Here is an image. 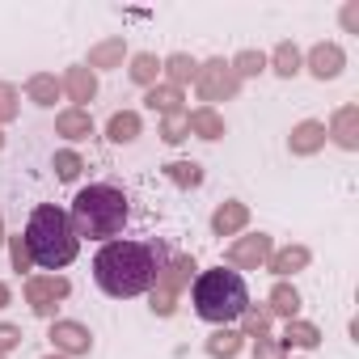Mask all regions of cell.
Returning a JSON list of instances; mask_svg holds the SVG:
<instances>
[{"mask_svg":"<svg viewBox=\"0 0 359 359\" xmlns=\"http://www.w3.org/2000/svg\"><path fill=\"white\" fill-rule=\"evenodd\" d=\"M13 114H18V89L0 81V123H9Z\"/></svg>","mask_w":359,"mask_h":359,"instance_id":"cell-33","label":"cell"},{"mask_svg":"<svg viewBox=\"0 0 359 359\" xmlns=\"http://www.w3.org/2000/svg\"><path fill=\"white\" fill-rule=\"evenodd\" d=\"M106 135H110L114 144H131V140L140 135V114H135V110H118V114L106 123Z\"/></svg>","mask_w":359,"mask_h":359,"instance_id":"cell-25","label":"cell"},{"mask_svg":"<svg viewBox=\"0 0 359 359\" xmlns=\"http://www.w3.org/2000/svg\"><path fill=\"white\" fill-rule=\"evenodd\" d=\"M245 224H250V212H245V203H224V208H216V216H212V229H216V237H237Z\"/></svg>","mask_w":359,"mask_h":359,"instance_id":"cell-13","label":"cell"},{"mask_svg":"<svg viewBox=\"0 0 359 359\" xmlns=\"http://www.w3.org/2000/svg\"><path fill=\"white\" fill-rule=\"evenodd\" d=\"M127 55V43L123 39H106L97 47H89V68H118Z\"/></svg>","mask_w":359,"mask_h":359,"instance_id":"cell-23","label":"cell"},{"mask_svg":"<svg viewBox=\"0 0 359 359\" xmlns=\"http://www.w3.org/2000/svg\"><path fill=\"white\" fill-rule=\"evenodd\" d=\"M165 262H169V254L156 241H106L93 258V279L106 296L131 300V296L152 292Z\"/></svg>","mask_w":359,"mask_h":359,"instance_id":"cell-1","label":"cell"},{"mask_svg":"<svg viewBox=\"0 0 359 359\" xmlns=\"http://www.w3.org/2000/svg\"><path fill=\"white\" fill-rule=\"evenodd\" d=\"M22 241H26L30 262H34V266H43V271H51V275H55V271H64V266L76 258V250H81V237H76V229H72L68 212H64V208H55V203H39V208L30 212Z\"/></svg>","mask_w":359,"mask_h":359,"instance_id":"cell-2","label":"cell"},{"mask_svg":"<svg viewBox=\"0 0 359 359\" xmlns=\"http://www.w3.org/2000/svg\"><path fill=\"white\" fill-rule=\"evenodd\" d=\"M60 85H64V93H68L72 102H93V93H97V76H93L89 68H68Z\"/></svg>","mask_w":359,"mask_h":359,"instance_id":"cell-14","label":"cell"},{"mask_svg":"<svg viewBox=\"0 0 359 359\" xmlns=\"http://www.w3.org/2000/svg\"><path fill=\"white\" fill-rule=\"evenodd\" d=\"M271 64H275V72H279V76H296V72H300V64H304V55H300V47H296V43H279V47H275V55H271Z\"/></svg>","mask_w":359,"mask_h":359,"instance_id":"cell-26","label":"cell"},{"mask_svg":"<svg viewBox=\"0 0 359 359\" xmlns=\"http://www.w3.org/2000/svg\"><path fill=\"white\" fill-rule=\"evenodd\" d=\"M0 148H5V135H0Z\"/></svg>","mask_w":359,"mask_h":359,"instance_id":"cell-41","label":"cell"},{"mask_svg":"<svg viewBox=\"0 0 359 359\" xmlns=\"http://www.w3.org/2000/svg\"><path fill=\"white\" fill-rule=\"evenodd\" d=\"M51 342H55V351L60 355H89V346H93V338H89V330L81 325V321H55L51 325Z\"/></svg>","mask_w":359,"mask_h":359,"instance_id":"cell-9","label":"cell"},{"mask_svg":"<svg viewBox=\"0 0 359 359\" xmlns=\"http://www.w3.org/2000/svg\"><path fill=\"white\" fill-rule=\"evenodd\" d=\"M275 250H271V237L266 233H254V237H241V241H233L229 250H224V262H229V271H258L266 258H271Z\"/></svg>","mask_w":359,"mask_h":359,"instance_id":"cell-8","label":"cell"},{"mask_svg":"<svg viewBox=\"0 0 359 359\" xmlns=\"http://www.w3.org/2000/svg\"><path fill=\"white\" fill-rule=\"evenodd\" d=\"M0 245H5V220H0Z\"/></svg>","mask_w":359,"mask_h":359,"instance_id":"cell-39","label":"cell"},{"mask_svg":"<svg viewBox=\"0 0 359 359\" xmlns=\"http://www.w3.org/2000/svg\"><path fill=\"white\" fill-rule=\"evenodd\" d=\"M195 89H199L203 102H224V97H233L241 89V81H237V72L224 60H208L199 68V76H195Z\"/></svg>","mask_w":359,"mask_h":359,"instance_id":"cell-6","label":"cell"},{"mask_svg":"<svg viewBox=\"0 0 359 359\" xmlns=\"http://www.w3.org/2000/svg\"><path fill=\"white\" fill-rule=\"evenodd\" d=\"M55 131L68 135V140H85V135H93V118H89V110L72 106V110H64V114L55 118Z\"/></svg>","mask_w":359,"mask_h":359,"instance_id":"cell-19","label":"cell"},{"mask_svg":"<svg viewBox=\"0 0 359 359\" xmlns=\"http://www.w3.org/2000/svg\"><path fill=\"white\" fill-rule=\"evenodd\" d=\"M165 173H169V182H177V187H199L203 182V169L195 161H173Z\"/></svg>","mask_w":359,"mask_h":359,"instance_id":"cell-28","label":"cell"},{"mask_svg":"<svg viewBox=\"0 0 359 359\" xmlns=\"http://www.w3.org/2000/svg\"><path fill=\"white\" fill-rule=\"evenodd\" d=\"M237 321H245V334H258V338H262V334H266V325H271V313H266V309H254V304H250V309H245V313H241Z\"/></svg>","mask_w":359,"mask_h":359,"instance_id":"cell-32","label":"cell"},{"mask_svg":"<svg viewBox=\"0 0 359 359\" xmlns=\"http://www.w3.org/2000/svg\"><path fill=\"white\" fill-rule=\"evenodd\" d=\"M161 72L169 76V85H173V89H182L187 81H195V76H199V64H195L191 55H182V51H177V55H169V60L161 64Z\"/></svg>","mask_w":359,"mask_h":359,"instance_id":"cell-22","label":"cell"},{"mask_svg":"<svg viewBox=\"0 0 359 359\" xmlns=\"http://www.w3.org/2000/svg\"><path fill=\"white\" fill-rule=\"evenodd\" d=\"M156 76H161V60H156L152 51H140V55L131 60V81L152 89V85H156Z\"/></svg>","mask_w":359,"mask_h":359,"instance_id":"cell-27","label":"cell"},{"mask_svg":"<svg viewBox=\"0 0 359 359\" xmlns=\"http://www.w3.org/2000/svg\"><path fill=\"white\" fill-rule=\"evenodd\" d=\"M127 216H131L127 195H123L118 187H110V182L85 187V191L72 199V212H68L76 237H89V241H114V237L123 233Z\"/></svg>","mask_w":359,"mask_h":359,"instance_id":"cell-3","label":"cell"},{"mask_svg":"<svg viewBox=\"0 0 359 359\" xmlns=\"http://www.w3.org/2000/svg\"><path fill=\"white\" fill-rule=\"evenodd\" d=\"M9 241V254H13V271H30L34 262H30V254H26V241L22 237H5Z\"/></svg>","mask_w":359,"mask_h":359,"instance_id":"cell-34","label":"cell"},{"mask_svg":"<svg viewBox=\"0 0 359 359\" xmlns=\"http://www.w3.org/2000/svg\"><path fill=\"white\" fill-rule=\"evenodd\" d=\"M342 26H346V30H355V26H359V0H351V5L342 9Z\"/></svg>","mask_w":359,"mask_h":359,"instance_id":"cell-37","label":"cell"},{"mask_svg":"<svg viewBox=\"0 0 359 359\" xmlns=\"http://www.w3.org/2000/svg\"><path fill=\"white\" fill-rule=\"evenodd\" d=\"M68 292H72V283H68L64 275H30V279H26V300H30V309H34L39 317H51Z\"/></svg>","mask_w":359,"mask_h":359,"instance_id":"cell-7","label":"cell"},{"mask_svg":"<svg viewBox=\"0 0 359 359\" xmlns=\"http://www.w3.org/2000/svg\"><path fill=\"white\" fill-rule=\"evenodd\" d=\"M187 135H191L187 110H177V114H165V123H161V140H165V144H182Z\"/></svg>","mask_w":359,"mask_h":359,"instance_id":"cell-29","label":"cell"},{"mask_svg":"<svg viewBox=\"0 0 359 359\" xmlns=\"http://www.w3.org/2000/svg\"><path fill=\"white\" fill-rule=\"evenodd\" d=\"M9 300H13V292H9V283H0V309H5Z\"/></svg>","mask_w":359,"mask_h":359,"instance_id":"cell-38","label":"cell"},{"mask_svg":"<svg viewBox=\"0 0 359 359\" xmlns=\"http://www.w3.org/2000/svg\"><path fill=\"white\" fill-rule=\"evenodd\" d=\"M321 144H325V123H313V118L300 123V127L292 131V140H287V148H292L296 156H313Z\"/></svg>","mask_w":359,"mask_h":359,"instance_id":"cell-12","label":"cell"},{"mask_svg":"<svg viewBox=\"0 0 359 359\" xmlns=\"http://www.w3.org/2000/svg\"><path fill=\"white\" fill-rule=\"evenodd\" d=\"M55 177H60V182H76V177H81V169H85V161L76 156V152H55Z\"/></svg>","mask_w":359,"mask_h":359,"instance_id":"cell-30","label":"cell"},{"mask_svg":"<svg viewBox=\"0 0 359 359\" xmlns=\"http://www.w3.org/2000/svg\"><path fill=\"white\" fill-rule=\"evenodd\" d=\"M191 304H195V313H199L203 321H212V325H229V321H237V317L250 309V287H245V279H241L237 271L216 266V271L195 275Z\"/></svg>","mask_w":359,"mask_h":359,"instance_id":"cell-4","label":"cell"},{"mask_svg":"<svg viewBox=\"0 0 359 359\" xmlns=\"http://www.w3.org/2000/svg\"><path fill=\"white\" fill-rule=\"evenodd\" d=\"M187 123L199 140H220L224 135V118L212 110V106H199V110H187Z\"/></svg>","mask_w":359,"mask_h":359,"instance_id":"cell-16","label":"cell"},{"mask_svg":"<svg viewBox=\"0 0 359 359\" xmlns=\"http://www.w3.org/2000/svg\"><path fill=\"white\" fill-rule=\"evenodd\" d=\"M26 93H30L34 106H55V97L64 93V85H60L51 72H34V76L26 81Z\"/></svg>","mask_w":359,"mask_h":359,"instance_id":"cell-18","label":"cell"},{"mask_svg":"<svg viewBox=\"0 0 359 359\" xmlns=\"http://www.w3.org/2000/svg\"><path fill=\"white\" fill-rule=\"evenodd\" d=\"M241 338H245L241 330H229V325H220V330L208 338V355H212V359H233V355L241 351Z\"/></svg>","mask_w":359,"mask_h":359,"instance_id":"cell-24","label":"cell"},{"mask_svg":"<svg viewBox=\"0 0 359 359\" xmlns=\"http://www.w3.org/2000/svg\"><path fill=\"white\" fill-rule=\"evenodd\" d=\"M317 342H321V330L313 321H287L283 338H279V346H304V351H313Z\"/></svg>","mask_w":359,"mask_h":359,"instance_id":"cell-20","label":"cell"},{"mask_svg":"<svg viewBox=\"0 0 359 359\" xmlns=\"http://www.w3.org/2000/svg\"><path fill=\"white\" fill-rule=\"evenodd\" d=\"M191 271H195L191 258H169V262L161 266V275H156V283H152V313H156V317H169V313H173L177 292L191 283Z\"/></svg>","mask_w":359,"mask_h":359,"instance_id":"cell-5","label":"cell"},{"mask_svg":"<svg viewBox=\"0 0 359 359\" xmlns=\"http://www.w3.org/2000/svg\"><path fill=\"white\" fill-rule=\"evenodd\" d=\"M254 359H283V346H279V342H271V338L262 334V338L254 342Z\"/></svg>","mask_w":359,"mask_h":359,"instance_id":"cell-35","label":"cell"},{"mask_svg":"<svg viewBox=\"0 0 359 359\" xmlns=\"http://www.w3.org/2000/svg\"><path fill=\"white\" fill-rule=\"evenodd\" d=\"M309 258H313V254H309L304 245H287V250H279V254H271V258H266V266H271V271H275L279 279H287V275H296V271H304V266H309Z\"/></svg>","mask_w":359,"mask_h":359,"instance_id":"cell-15","label":"cell"},{"mask_svg":"<svg viewBox=\"0 0 359 359\" xmlns=\"http://www.w3.org/2000/svg\"><path fill=\"white\" fill-rule=\"evenodd\" d=\"M47 359H68V355H47Z\"/></svg>","mask_w":359,"mask_h":359,"instance_id":"cell-40","label":"cell"},{"mask_svg":"<svg viewBox=\"0 0 359 359\" xmlns=\"http://www.w3.org/2000/svg\"><path fill=\"white\" fill-rule=\"evenodd\" d=\"M18 342H22V330L18 325H0V359H5Z\"/></svg>","mask_w":359,"mask_h":359,"instance_id":"cell-36","label":"cell"},{"mask_svg":"<svg viewBox=\"0 0 359 359\" xmlns=\"http://www.w3.org/2000/svg\"><path fill=\"white\" fill-rule=\"evenodd\" d=\"M144 102H148V110H156V114H177V110H182V89H173V85H152V89L144 93Z\"/></svg>","mask_w":359,"mask_h":359,"instance_id":"cell-21","label":"cell"},{"mask_svg":"<svg viewBox=\"0 0 359 359\" xmlns=\"http://www.w3.org/2000/svg\"><path fill=\"white\" fill-rule=\"evenodd\" d=\"M325 135H334L338 148L355 152V148H359V106H342V110L334 114V123H330Z\"/></svg>","mask_w":359,"mask_h":359,"instance_id":"cell-11","label":"cell"},{"mask_svg":"<svg viewBox=\"0 0 359 359\" xmlns=\"http://www.w3.org/2000/svg\"><path fill=\"white\" fill-rule=\"evenodd\" d=\"M266 313L296 321V313H300V292H296L292 283H275V287H271V300H266Z\"/></svg>","mask_w":359,"mask_h":359,"instance_id":"cell-17","label":"cell"},{"mask_svg":"<svg viewBox=\"0 0 359 359\" xmlns=\"http://www.w3.org/2000/svg\"><path fill=\"white\" fill-rule=\"evenodd\" d=\"M229 68L237 72V81H241V76H258V72L266 68V55H262V51H241Z\"/></svg>","mask_w":359,"mask_h":359,"instance_id":"cell-31","label":"cell"},{"mask_svg":"<svg viewBox=\"0 0 359 359\" xmlns=\"http://www.w3.org/2000/svg\"><path fill=\"white\" fill-rule=\"evenodd\" d=\"M342 68H346V55H342L338 43H317V47L309 51V72H313L317 81H334Z\"/></svg>","mask_w":359,"mask_h":359,"instance_id":"cell-10","label":"cell"}]
</instances>
